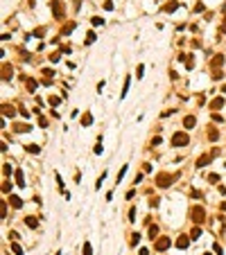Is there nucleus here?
Masks as SVG:
<instances>
[{
	"mask_svg": "<svg viewBox=\"0 0 226 255\" xmlns=\"http://www.w3.org/2000/svg\"><path fill=\"white\" fill-rule=\"evenodd\" d=\"M190 142V136L188 133H183V131H179L172 136V147H185V144Z\"/></svg>",
	"mask_w": 226,
	"mask_h": 255,
	"instance_id": "1",
	"label": "nucleus"
},
{
	"mask_svg": "<svg viewBox=\"0 0 226 255\" xmlns=\"http://www.w3.org/2000/svg\"><path fill=\"white\" fill-rule=\"evenodd\" d=\"M170 244H172L170 237H161V239L154 242V248H156V251H167V248H170Z\"/></svg>",
	"mask_w": 226,
	"mask_h": 255,
	"instance_id": "2",
	"label": "nucleus"
},
{
	"mask_svg": "<svg viewBox=\"0 0 226 255\" xmlns=\"http://www.w3.org/2000/svg\"><path fill=\"white\" fill-rule=\"evenodd\" d=\"M188 246H190V235H179L176 248H188Z\"/></svg>",
	"mask_w": 226,
	"mask_h": 255,
	"instance_id": "3",
	"label": "nucleus"
},
{
	"mask_svg": "<svg viewBox=\"0 0 226 255\" xmlns=\"http://www.w3.org/2000/svg\"><path fill=\"white\" fill-rule=\"evenodd\" d=\"M129 84H131V75H127L124 77V86H122V93H120V100H124L127 93H129Z\"/></svg>",
	"mask_w": 226,
	"mask_h": 255,
	"instance_id": "4",
	"label": "nucleus"
},
{
	"mask_svg": "<svg viewBox=\"0 0 226 255\" xmlns=\"http://www.w3.org/2000/svg\"><path fill=\"white\" fill-rule=\"evenodd\" d=\"M224 104H226L224 97H217V100H213V102H210V108H213V111H217V108H222Z\"/></svg>",
	"mask_w": 226,
	"mask_h": 255,
	"instance_id": "5",
	"label": "nucleus"
},
{
	"mask_svg": "<svg viewBox=\"0 0 226 255\" xmlns=\"http://www.w3.org/2000/svg\"><path fill=\"white\" fill-rule=\"evenodd\" d=\"M16 185H18V188H25V178H23V169H16Z\"/></svg>",
	"mask_w": 226,
	"mask_h": 255,
	"instance_id": "6",
	"label": "nucleus"
},
{
	"mask_svg": "<svg viewBox=\"0 0 226 255\" xmlns=\"http://www.w3.org/2000/svg\"><path fill=\"white\" fill-rule=\"evenodd\" d=\"M23 221H25V226H30V228H39V221H36V217H32V214H30V217H25Z\"/></svg>",
	"mask_w": 226,
	"mask_h": 255,
	"instance_id": "7",
	"label": "nucleus"
},
{
	"mask_svg": "<svg viewBox=\"0 0 226 255\" xmlns=\"http://www.w3.org/2000/svg\"><path fill=\"white\" fill-rule=\"evenodd\" d=\"M195 122H197V120H195V115H185V120H183L185 129H192V126H195Z\"/></svg>",
	"mask_w": 226,
	"mask_h": 255,
	"instance_id": "8",
	"label": "nucleus"
},
{
	"mask_svg": "<svg viewBox=\"0 0 226 255\" xmlns=\"http://www.w3.org/2000/svg\"><path fill=\"white\" fill-rule=\"evenodd\" d=\"M25 151H30V154H41V147H39V144H25Z\"/></svg>",
	"mask_w": 226,
	"mask_h": 255,
	"instance_id": "9",
	"label": "nucleus"
},
{
	"mask_svg": "<svg viewBox=\"0 0 226 255\" xmlns=\"http://www.w3.org/2000/svg\"><path fill=\"white\" fill-rule=\"evenodd\" d=\"M104 178H106V169H104L100 176H97V181H95V190L100 192V188H102V183H104Z\"/></svg>",
	"mask_w": 226,
	"mask_h": 255,
	"instance_id": "10",
	"label": "nucleus"
},
{
	"mask_svg": "<svg viewBox=\"0 0 226 255\" xmlns=\"http://www.w3.org/2000/svg\"><path fill=\"white\" fill-rule=\"evenodd\" d=\"M9 201H11V206H14V208H20V206H23V199H20V196L9 194Z\"/></svg>",
	"mask_w": 226,
	"mask_h": 255,
	"instance_id": "11",
	"label": "nucleus"
},
{
	"mask_svg": "<svg viewBox=\"0 0 226 255\" xmlns=\"http://www.w3.org/2000/svg\"><path fill=\"white\" fill-rule=\"evenodd\" d=\"M93 124V115L91 113H84V118H82V126H91Z\"/></svg>",
	"mask_w": 226,
	"mask_h": 255,
	"instance_id": "12",
	"label": "nucleus"
},
{
	"mask_svg": "<svg viewBox=\"0 0 226 255\" xmlns=\"http://www.w3.org/2000/svg\"><path fill=\"white\" fill-rule=\"evenodd\" d=\"M2 115H5V118H14V108L5 104V106H2Z\"/></svg>",
	"mask_w": 226,
	"mask_h": 255,
	"instance_id": "13",
	"label": "nucleus"
},
{
	"mask_svg": "<svg viewBox=\"0 0 226 255\" xmlns=\"http://www.w3.org/2000/svg\"><path fill=\"white\" fill-rule=\"evenodd\" d=\"M91 25H93V27L104 25V18H102V16H93V18H91Z\"/></svg>",
	"mask_w": 226,
	"mask_h": 255,
	"instance_id": "14",
	"label": "nucleus"
},
{
	"mask_svg": "<svg viewBox=\"0 0 226 255\" xmlns=\"http://www.w3.org/2000/svg\"><path fill=\"white\" fill-rule=\"evenodd\" d=\"M206 163H210V156H201V158L197 160V167H206Z\"/></svg>",
	"mask_w": 226,
	"mask_h": 255,
	"instance_id": "15",
	"label": "nucleus"
},
{
	"mask_svg": "<svg viewBox=\"0 0 226 255\" xmlns=\"http://www.w3.org/2000/svg\"><path fill=\"white\" fill-rule=\"evenodd\" d=\"M14 131H18V133H25V131H32V126H30V124H18Z\"/></svg>",
	"mask_w": 226,
	"mask_h": 255,
	"instance_id": "16",
	"label": "nucleus"
},
{
	"mask_svg": "<svg viewBox=\"0 0 226 255\" xmlns=\"http://www.w3.org/2000/svg\"><path fill=\"white\" fill-rule=\"evenodd\" d=\"M9 248H11V251H14L16 255H23V248H20L18 244H16V242H11V244H9Z\"/></svg>",
	"mask_w": 226,
	"mask_h": 255,
	"instance_id": "17",
	"label": "nucleus"
},
{
	"mask_svg": "<svg viewBox=\"0 0 226 255\" xmlns=\"http://www.w3.org/2000/svg\"><path fill=\"white\" fill-rule=\"evenodd\" d=\"M156 235H158V228H156V226H149V239H156Z\"/></svg>",
	"mask_w": 226,
	"mask_h": 255,
	"instance_id": "18",
	"label": "nucleus"
},
{
	"mask_svg": "<svg viewBox=\"0 0 226 255\" xmlns=\"http://www.w3.org/2000/svg\"><path fill=\"white\" fill-rule=\"evenodd\" d=\"M143 72H145V66H143V63H138V68H136V79H143Z\"/></svg>",
	"mask_w": 226,
	"mask_h": 255,
	"instance_id": "19",
	"label": "nucleus"
},
{
	"mask_svg": "<svg viewBox=\"0 0 226 255\" xmlns=\"http://www.w3.org/2000/svg\"><path fill=\"white\" fill-rule=\"evenodd\" d=\"M124 174H127V165H122V169L118 172V178H115V183H120V181H122V178H124Z\"/></svg>",
	"mask_w": 226,
	"mask_h": 255,
	"instance_id": "20",
	"label": "nucleus"
},
{
	"mask_svg": "<svg viewBox=\"0 0 226 255\" xmlns=\"http://www.w3.org/2000/svg\"><path fill=\"white\" fill-rule=\"evenodd\" d=\"M84 255H93V246H91V242H84Z\"/></svg>",
	"mask_w": 226,
	"mask_h": 255,
	"instance_id": "21",
	"label": "nucleus"
},
{
	"mask_svg": "<svg viewBox=\"0 0 226 255\" xmlns=\"http://www.w3.org/2000/svg\"><path fill=\"white\" fill-rule=\"evenodd\" d=\"M95 38H97V36H95V32H88V34H86V45H91L93 41H95Z\"/></svg>",
	"mask_w": 226,
	"mask_h": 255,
	"instance_id": "22",
	"label": "nucleus"
},
{
	"mask_svg": "<svg viewBox=\"0 0 226 255\" xmlns=\"http://www.w3.org/2000/svg\"><path fill=\"white\" fill-rule=\"evenodd\" d=\"M25 84H27V88H30L32 93L36 90V82H34V79H25Z\"/></svg>",
	"mask_w": 226,
	"mask_h": 255,
	"instance_id": "23",
	"label": "nucleus"
},
{
	"mask_svg": "<svg viewBox=\"0 0 226 255\" xmlns=\"http://www.w3.org/2000/svg\"><path fill=\"white\" fill-rule=\"evenodd\" d=\"M2 192H5V194L11 192V181H7V178H5V183H2Z\"/></svg>",
	"mask_w": 226,
	"mask_h": 255,
	"instance_id": "24",
	"label": "nucleus"
},
{
	"mask_svg": "<svg viewBox=\"0 0 226 255\" xmlns=\"http://www.w3.org/2000/svg\"><path fill=\"white\" fill-rule=\"evenodd\" d=\"M2 172H5V176H11V172H14V169H11L9 163H5V165H2Z\"/></svg>",
	"mask_w": 226,
	"mask_h": 255,
	"instance_id": "25",
	"label": "nucleus"
},
{
	"mask_svg": "<svg viewBox=\"0 0 226 255\" xmlns=\"http://www.w3.org/2000/svg\"><path fill=\"white\" fill-rule=\"evenodd\" d=\"M199 235H201V230H199V228H192V233H190V239H199Z\"/></svg>",
	"mask_w": 226,
	"mask_h": 255,
	"instance_id": "26",
	"label": "nucleus"
},
{
	"mask_svg": "<svg viewBox=\"0 0 226 255\" xmlns=\"http://www.w3.org/2000/svg\"><path fill=\"white\" fill-rule=\"evenodd\" d=\"M208 138H210V140H217V138H219V133H217L215 129H210V131H208Z\"/></svg>",
	"mask_w": 226,
	"mask_h": 255,
	"instance_id": "27",
	"label": "nucleus"
},
{
	"mask_svg": "<svg viewBox=\"0 0 226 255\" xmlns=\"http://www.w3.org/2000/svg\"><path fill=\"white\" fill-rule=\"evenodd\" d=\"M138 242H140V233H134V235H131V244H138Z\"/></svg>",
	"mask_w": 226,
	"mask_h": 255,
	"instance_id": "28",
	"label": "nucleus"
},
{
	"mask_svg": "<svg viewBox=\"0 0 226 255\" xmlns=\"http://www.w3.org/2000/svg\"><path fill=\"white\" fill-rule=\"evenodd\" d=\"M208 181H210V183H217V181H219V174H208Z\"/></svg>",
	"mask_w": 226,
	"mask_h": 255,
	"instance_id": "29",
	"label": "nucleus"
},
{
	"mask_svg": "<svg viewBox=\"0 0 226 255\" xmlns=\"http://www.w3.org/2000/svg\"><path fill=\"white\" fill-rule=\"evenodd\" d=\"M176 7H179V5H176V2H172V5H167V7H165V11H174Z\"/></svg>",
	"mask_w": 226,
	"mask_h": 255,
	"instance_id": "30",
	"label": "nucleus"
},
{
	"mask_svg": "<svg viewBox=\"0 0 226 255\" xmlns=\"http://www.w3.org/2000/svg\"><path fill=\"white\" fill-rule=\"evenodd\" d=\"M213 251H215L217 255H222V253H224V251H222V246H219V244H215V246H213Z\"/></svg>",
	"mask_w": 226,
	"mask_h": 255,
	"instance_id": "31",
	"label": "nucleus"
},
{
	"mask_svg": "<svg viewBox=\"0 0 226 255\" xmlns=\"http://www.w3.org/2000/svg\"><path fill=\"white\" fill-rule=\"evenodd\" d=\"M158 201H161V199H152V201H149V206H152V208H158Z\"/></svg>",
	"mask_w": 226,
	"mask_h": 255,
	"instance_id": "32",
	"label": "nucleus"
},
{
	"mask_svg": "<svg viewBox=\"0 0 226 255\" xmlns=\"http://www.w3.org/2000/svg\"><path fill=\"white\" fill-rule=\"evenodd\" d=\"M140 255H149V251L147 248H140Z\"/></svg>",
	"mask_w": 226,
	"mask_h": 255,
	"instance_id": "33",
	"label": "nucleus"
},
{
	"mask_svg": "<svg viewBox=\"0 0 226 255\" xmlns=\"http://www.w3.org/2000/svg\"><path fill=\"white\" fill-rule=\"evenodd\" d=\"M219 90H222V93H224V95H226V84H224V86H222V88H219Z\"/></svg>",
	"mask_w": 226,
	"mask_h": 255,
	"instance_id": "34",
	"label": "nucleus"
},
{
	"mask_svg": "<svg viewBox=\"0 0 226 255\" xmlns=\"http://www.w3.org/2000/svg\"><path fill=\"white\" fill-rule=\"evenodd\" d=\"M204 255H210V253H204Z\"/></svg>",
	"mask_w": 226,
	"mask_h": 255,
	"instance_id": "35",
	"label": "nucleus"
}]
</instances>
